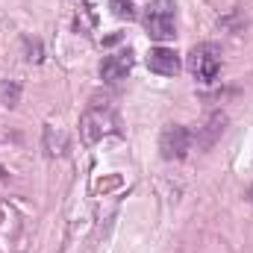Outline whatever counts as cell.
<instances>
[{
	"label": "cell",
	"instance_id": "cell-4",
	"mask_svg": "<svg viewBox=\"0 0 253 253\" xmlns=\"http://www.w3.org/2000/svg\"><path fill=\"white\" fill-rule=\"evenodd\" d=\"M191 150V132L183 124H168L159 135V153L168 162L186 159V153Z\"/></svg>",
	"mask_w": 253,
	"mask_h": 253
},
{
	"label": "cell",
	"instance_id": "cell-5",
	"mask_svg": "<svg viewBox=\"0 0 253 253\" xmlns=\"http://www.w3.org/2000/svg\"><path fill=\"white\" fill-rule=\"evenodd\" d=\"M227 112L224 109H212L203 121H200V126L194 129V135H191V141L197 144V150H212L218 141H221V135H224V129H227Z\"/></svg>",
	"mask_w": 253,
	"mask_h": 253
},
{
	"label": "cell",
	"instance_id": "cell-12",
	"mask_svg": "<svg viewBox=\"0 0 253 253\" xmlns=\"http://www.w3.org/2000/svg\"><path fill=\"white\" fill-rule=\"evenodd\" d=\"M245 197H248V203H253V186L248 189V194H245Z\"/></svg>",
	"mask_w": 253,
	"mask_h": 253
},
{
	"label": "cell",
	"instance_id": "cell-11",
	"mask_svg": "<svg viewBox=\"0 0 253 253\" xmlns=\"http://www.w3.org/2000/svg\"><path fill=\"white\" fill-rule=\"evenodd\" d=\"M24 50H27V62H42V44L36 39H24Z\"/></svg>",
	"mask_w": 253,
	"mask_h": 253
},
{
	"label": "cell",
	"instance_id": "cell-2",
	"mask_svg": "<svg viewBox=\"0 0 253 253\" xmlns=\"http://www.w3.org/2000/svg\"><path fill=\"white\" fill-rule=\"evenodd\" d=\"M80 132H83L85 144H97L109 132H121V129H118V118H115V112L109 106H91L80 118Z\"/></svg>",
	"mask_w": 253,
	"mask_h": 253
},
{
	"label": "cell",
	"instance_id": "cell-1",
	"mask_svg": "<svg viewBox=\"0 0 253 253\" xmlns=\"http://www.w3.org/2000/svg\"><path fill=\"white\" fill-rule=\"evenodd\" d=\"M144 30L153 42H171L177 36V3L150 0L144 9Z\"/></svg>",
	"mask_w": 253,
	"mask_h": 253
},
{
	"label": "cell",
	"instance_id": "cell-10",
	"mask_svg": "<svg viewBox=\"0 0 253 253\" xmlns=\"http://www.w3.org/2000/svg\"><path fill=\"white\" fill-rule=\"evenodd\" d=\"M109 6H112V12H115L118 18H126V21L135 18V6H132V0H109Z\"/></svg>",
	"mask_w": 253,
	"mask_h": 253
},
{
	"label": "cell",
	"instance_id": "cell-7",
	"mask_svg": "<svg viewBox=\"0 0 253 253\" xmlns=\"http://www.w3.org/2000/svg\"><path fill=\"white\" fill-rule=\"evenodd\" d=\"M147 68L153 74H159V77H177L183 62H180L177 50H171V47H153L147 53Z\"/></svg>",
	"mask_w": 253,
	"mask_h": 253
},
{
	"label": "cell",
	"instance_id": "cell-8",
	"mask_svg": "<svg viewBox=\"0 0 253 253\" xmlns=\"http://www.w3.org/2000/svg\"><path fill=\"white\" fill-rule=\"evenodd\" d=\"M65 147H68V138H65L62 129L44 126V150H47V156H62Z\"/></svg>",
	"mask_w": 253,
	"mask_h": 253
},
{
	"label": "cell",
	"instance_id": "cell-3",
	"mask_svg": "<svg viewBox=\"0 0 253 253\" xmlns=\"http://www.w3.org/2000/svg\"><path fill=\"white\" fill-rule=\"evenodd\" d=\"M189 71L200 83H212L221 71V53L215 44H197L189 53Z\"/></svg>",
	"mask_w": 253,
	"mask_h": 253
},
{
	"label": "cell",
	"instance_id": "cell-9",
	"mask_svg": "<svg viewBox=\"0 0 253 253\" xmlns=\"http://www.w3.org/2000/svg\"><path fill=\"white\" fill-rule=\"evenodd\" d=\"M21 103V83L18 80H0V106H18Z\"/></svg>",
	"mask_w": 253,
	"mask_h": 253
},
{
	"label": "cell",
	"instance_id": "cell-6",
	"mask_svg": "<svg viewBox=\"0 0 253 253\" xmlns=\"http://www.w3.org/2000/svg\"><path fill=\"white\" fill-rule=\"evenodd\" d=\"M129 71H132V53H129V50L109 53V56H103V62H100V80L109 83V85H115V83L126 80Z\"/></svg>",
	"mask_w": 253,
	"mask_h": 253
}]
</instances>
